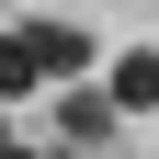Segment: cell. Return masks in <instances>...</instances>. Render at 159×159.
Returning <instances> with one entry per match:
<instances>
[{"label":"cell","instance_id":"obj_1","mask_svg":"<svg viewBox=\"0 0 159 159\" xmlns=\"http://www.w3.org/2000/svg\"><path fill=\"white\" fill-rule=\"evenodd\" d=\"M46 125L68 136V148H102V136L125 125V102H114V80H57V102H46Z\"/></svg>","mask_w":159,"mask_h":159},{"label":"cell","instance_id":"obj_2","mask_svg":"<svg viewBox=\"0 0 159 159\" xmlns=\"http://www.w3.org/2000/svg\"><path fill=\"white\" fill-rule=\"evenodd\" d=\"M23 46H34L46 80H91V34H80V23H23Z\"/></svg>","mask_w":159,"mask_h":159},{"label":"cell","instance_id":"obj_3","mask_svg":"<svg viewBox=\"0 0 159 159\" xmlns=\"http://www.w3.org/2000/svg\"><path fill=\"white\" fill-rule=\"evenodd\" d=\"M102 80H114V102H125V114H148V102H159V46H125Z\"/></svg>","mask_w":159,"mask_h":159},{"label":"cell","instance_id":"obj_4","mask_svg":"<svg viewBox=\"0 0 159 159\" xmlns=\"http://www.w3.org/2000/svg\"><path fill=\"white\" fill-rule=\"evenodd\" d=\"M34 80H46V68H34V46H23V34H0V102H23Z\"/></svg>","mask_w":159,"mask_h":159},{"label":"cell","instance_id":"obj_5","mask_svg":"<svg viewBox=\"0 0 159 159\" xmlns=\"http://www.w3.org/2000/svg\"><path fill=\"white\" fill-rule=\"evenodd\" d=\"M11 148H23V136H11V102H0V159H11Z\"/></svg>","mask_w":159,"mask_h":159},{"label":"cell","instance_id":"obj_6","mask_svg":"<svg viewBox=\"0 0 159 159\" xmlns=\"http://www.w3.org/2000/svg\"><path fill=\"white\" fill-rule=\"evenodd\" d=\"M11 159H46V148H11Z\"/></svg>","mask_w":159,"mask_h":159}]
</instances>
